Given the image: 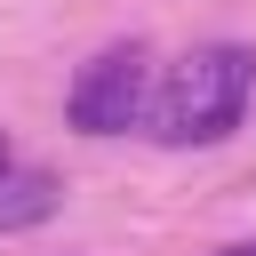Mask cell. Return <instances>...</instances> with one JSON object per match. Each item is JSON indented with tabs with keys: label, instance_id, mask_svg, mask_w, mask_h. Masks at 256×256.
<instances>
[{
	"label": "cell",
	"instance_id": "1",
	"mask_svg": "<svg viewBox=\"0 0 256 256\" xmlns=\"http://www.w3.org/2000/svg\"><path fill=\"white\" fill-rule=\"evenodd\" d=\"M248 88H256V56L240 40H208L160 80L152 136L160 144H224L240 128V112H248Z\"/></svg>",
	"mask_w": 256,
	"mask_h": 256
},
{
	"label": "cell",
	"instance_id": "2",
	"mask_svg": "<svg viewBox=\"0 0 256 256\" xmlns=\"http://www.w3.org/2000/svg\"><path fill=\"white\" fill-rule=\"evenodd\" d=\"M64 120L80 136H128L136 120H152V48L144 40H112L72 72Z\"/></svg>",
	"mask_w": 256,
	"mask_h": 256
},
{
	"label": "cell",
	"instance_id": "3",
	"mask_svg": "<svg viewBox=\"0 0 256 256\" xmlns=\"http://www.w3.org/2000/svg\"><path fill=\"white\" fill-rule=\"evenodd\" d=\"M56 200H64V184H56L48 168H32V160H0V232H32V224H48Z\"/></svg>",
	"mask_w": 256,
	"mask_h": 256
},
{
	"label": "cell",
	"instance_id": "4",
	"mask_svg": "<svg viewBox=\"0 0 256 256\" xmlns=\"http://www.w3.org/2000/svg\"><path fill=\"white\" fill-rule=\"evenodd\" d=\"M224 256H256V240H248V248H224Z\"/></svg>",
	"mask_w": 256,
	"mask_h": 256
},
{
	"label": "cell",
	"instance_id": "5",
	"mask_svg": "<svg viewBox=\"0 0 256 256\" xmlns=\"http://www.w3.org/2000/svg\"><path fill=\"white\" fill-rule=\"evenodd\" d=\"M0 160H16V152H8V136H0Z\"/></svg>",
	"mask_w": 256,
	"mask_h": 256
}]
</instances>
